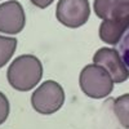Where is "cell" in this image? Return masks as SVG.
<instances>
[{
	"instance_id": "obj_7",
	"label": "cell",
	"mask_w": 129,
	"mask_h": 129,
	"mask_svg": "<svg viewBox=\"0 0 129 129\" xmlns=\"http://www.w3.org/2000/svg\"><path fill=\"white\" fill-rule=\"evenodd\" d=\"M25 9L17 0H9L0 4V32L17 35L25 28Z\"/></svg>"
},
{
	"instance_id": "obj_11",
	"label": "cell",
	"mask_w": 129,
	"mask_h": 129,
	"mask_svg": "<svg viewBox=\"0 0 129 129\" xmlns=\"http://www.w3.org/2000/svg\"><path fill=\"white\" fill-rule=\"evenodd\" d=\"M129 30V28H128ZM120 50H121V58L124 59V62L126 63V66L129 67V31L128 34L124 36V40L120 44Z\"/></svg>"
},
{
	"instance_id": "obj_6",
	"label": "cell",
	"mask_w": 129,
	"mask_h": 129,
	"mask_svg": "<svg viewBox=\"0 0 129 129\" xmlns=\"http://www.w3.org/2000/svg\"><path fill=\"white\" fill-rule=\"evenodd\" d=\"M93 63L105 67L110 74L114 83L120 84L128 80L129 78V69L126 63L119 54V52L114 48H101L93 56Z\"/></svg>"
},
{
	"instance_id": "obj_10",
	"label": "cell",
	"mask_w": 129,
	"mask_h": 129,
	"mask_svg": "<svg viewBox=\"0 0 129 129\" xmlns=\"http://www.w3.org/2000/svg\"><path fill=\"white\" fill-rule=\"evenodd\" d=\"M9 112H10V105H9V101L7 98V95L0 92V125L4 124L9 116Z\"/></svg>"
},
{
	"instance_id": "obj_9",
	"label": "cell",
	"mask_w": 129,
	"mask_h": 129,
	"mask_svg": "<svg viewBox=\"0 0 129 129\" xmlns=\"http://www.w3.org/2000/svg\"><path fill=\"white\" fill-rule=\"evenodd\" d=\"M17 44L18 41L16 38L0 35V69L4 67L10 61V58L13 57L17 49Z\"/></svg>"
},
{
	"instance_id": "obj_4",
	"label": "cell",
	"mask_w": 129,
	"mask_h": 129,
	"mask_svg": "<svg viewBox=\"0 0 129 129\" xmlns=\"http://www.w3.org/2000/svg\"><path fill=\"white\" fill-rule=\"evenodd\" d=\"M64 98V90L59 83L45 80L32 93L31 106L41 115H52L62 109Z\"/></svg>"
},
{
	"instance_id": "obj_12",
	"label": "cell",
	"mask_w": 129,
	"mask_h": 129,
	"mask_svg": "<svg viewBox=\"0 0 129 129\" xmlns=\"http://www.w3.org/2000/svg\"><path fill=\"white\" fill-rule=\"evenodd\" d=\"M32 3V5H35L36 8H40V9H45L48 8L49 5H52V3L54 0H30Z\"/></svg>"
},
{
	"instance_id": "obj_2",
	"label": "cell",
	"mask_w": 129,
	"mask_h": 129,
	"mask_svg": "<svg viewBox=\"0 0 129 129\" xmlns=\"http://www.w3.org/2000/svg\"><path fill=\"white\" fill-rule=\"evenodd\" d=\"M43 78L41 61L34 54H21L14 58L7 70V80L13 89L28 92L35 88Z\"/></svg>"
},
{
	"instance_id": "obj_5",
	"label": "cell",
	"mask_w": 129,
	"mask_h": 129,
	"mask_svg": "<svg viewBox=\"0 0 129 129\" xmlns=\"http://www.w3.org/2000/svg\"><path fill=\"white\" fill-rule=\"evenodd\" d=\"M90 4L88 0H59L56 8L58 22L69 28H79L88 22Z\"/></svg>"
},
{
	"instance_id": "obj_1",
	"label": "cell",
	"mask_w": 129,
	"mask_h": 129,
	"mask_svg": "<svg viewBox=\"0 0 129 129\" xmlns=\"http://www.w3.org/2000/svg\"><path fill=\"white\" fill-rule=\"evenodd\" d=\"M93 10L102 19L100 39L109 45L119 44L129 28V0H94Z\"/></svg>"
},
{
	"instance_id": "obj_3",
	"label": "cell",
	"mask_w": 129,
	"mask_h": 129,
	"mask_svg": "<svg viewBox=\"0 0 129 129\" xmlns=\"http://www.w3.org/2000/svg\"><path fill=\"white\" fill-rule=\"evenodd\" d=\"M114 80L107 70L97 63L87 64L79 75V85L81 92L93 100L109 97L114 90Z\"/></svg>"
},
{
	"instance_id": "obj_8",
	"label": "cell",
	"mask_w": 129,
	"mask_h": 129,
	"mask_svg": "<svg viewBox=\"0 0 129 129\" xmlns=\"http://www.w3.org/2000/svg\"><path fill=\"white\" fill-rule=\"evenodd\" d=\"M114 114L120 125L129 129V93L117 97L114 101Z\"/></svg>"
}]
</instances>
